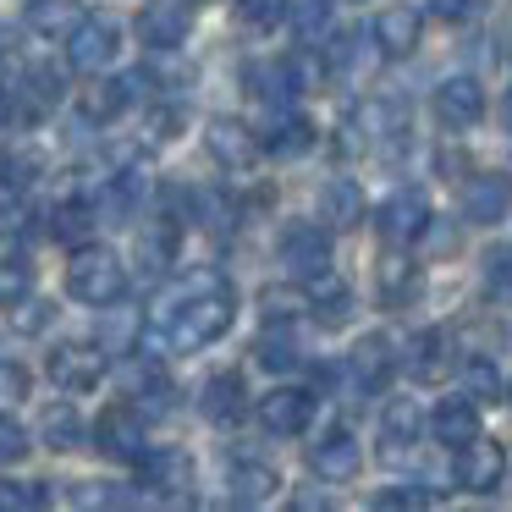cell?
Listing matches in <instances>:
<instances>
[{
    "instance_id": "277c9868",
    "label": "cell",
    "mask_w": 512,
    "mask_h": 512,
    "mask_svg": "<svg viewBox=\"0 0 512 512\" xmlns=\"http://www.w3.org/2000/svg\"><path fill=\"white\" fill-rule=\"evenodd\" d=\"M105 347H94V342H61L56 353L45 358V375H50V386L56 391H67V397H83V391H94L105 380Z\"/></svg>"
},
{
    "instance_id": "d6a6232c",
    "label": "cell",
    "mask_w": 512,
    "mask_h": 512,
    "mask_svg": "<svg viewBox=\"0 0 512 512\" xmlns=\"http://www.w3.org/2000/svg\"><path fill=\"white\" fill-rule=\"evenodd\" d=\"M419 435V408L413 402H391L386 408V457H402V446H413Z\"/></svg>"
},
{
    "instance_id": "ee69618b",
    "label": "cell",
    "mask_w": 512,
    "mask_h": 512,
    "mask_svg": "<svg viewBox=\"0 0 512 512\" xmlns=\"http://www.w3.org/2000/svg\"><path fill=\"white\" fill-rule=\"evenodd\" d=\"M485 287L490 292H512V248H496L485 259Z\"/></svg>"
},
{
    "instance_id": "ab89813d",
    "label": "cell",
    "mask_w": 512,
    "mask_h": 512,
    "mask_svg": "<svg viewBox=\"0 0 512 512\" xmlns=\"http://www.w3.org/2000/svg\"><path fill=\"white\" fill-rule=\"evenodd\" d=\"M12 309H17V314H12V325H17V331H23V336H34V331H45V325H50V320H56V309H50V303H45V298H17V303H12Z\"/></svg>"
},
{
    "instance_id": "ac0fdd59",
    "label": "cell",
    "mask_w": 512,
    "mask_h": 512,
    "mask_svg": "<svg viewBox=\"0 0 512 512\" xmlns=\"http://www.w3.org/2000/svg\"><path fill=\"white\" fill-rule=\"evenodd\" d=\"M391 369H397V353H391L386 336H364L353 347V358H347V375H353L358 391H380L391 380Z\"/></svg>"
},
{
    "instance_id": "d6986e66",
    "label": "cell",
    "mask_w": 512,
    "mask_h": 512,
    "mask_svg": "<svg viewBox=\"0 0 512 512\" xmlns=\"http://www.w3.org/2000/svg\"><path fill=\"white\" fill-rule=\"evenodd\" d=\"M127 105H133V78H100V83H89V89L78 94V116L94 122V127L116 122Z\"/></svg>"
},
{
    "instance_id": "5bb4252c",
    "label": "cell",
    "mask_w": 512,
    "mask_h": 512,
    "mask_svg": "<svg viewBox=\"0 0 512 512\" xmlns=\"http://www.w3.org/2000/svg\"><path fill=\"white\" fill-rule=\"evenodd\" d=\"M507 204H512V182L496 177V171H479V177L463 188V215L474 226H496L501 215H507Z\"/></svg>"
},
{
    "instance_id": "d4e9b609",
    "label": "cell",
    "mask_w": 512,
    "mask_h": 512,
    "mask_svg": "<svg viewBox=\"0 0 512 512\" xmlns=\"http://www.w3.org/2000/svg\"><path fill=\"white\" fill-rule=\"evenodd\" d=\"M39 441H45L50 452H72V446H83V413L72 408V402H50V408L39 413Z\"/></svg>"
},
{
    "instance_id": "5b68a950",
    "label": "cell",
    "mask_w": 512,
    "mask_h": 512,
    "mask_svg": "<svg viewBox=\"0 0 512 512\" xmlns=\"http://www.w3.org/2000/svg\"><path fill=\"white\" fill-rule=\"evenodd\" d=\"M61 45H67V61L78 72H105L122 56V23H111V17H78V28Z\"/></svg>"
},
{
    "instance_id": "9c48e42d",
    "label": "cell",
    "mask_w": 512,
    "mask_h": 512,
    "mask_svg": "<svg viewBox=\"0 0 512 512\" xmlns=\"http://www.w3.org/2000/svg\"><path fill=\"white\" fill-rule=\"evenodd\" d=\"M193 28V6L188 0H149L144 12H138V39L149 50H177Z\"/></svg>"
},
{
    "instance_id": "7a4b0ae2",
    "label": "cell",
    "mask_w": 512,
    "mask_h": 512,
    "mask_svg": "<svg viewBox=\"0 0 512 512\" xmlns=\"http://www.w3.org/2000/svg\"><path fill=\"white\" fill-rule=\"evenodd\" d=\"M67 292L83 303V309H111V303L127 298V265L100 243H83L67 265Z\"/></svg>"
},
{
    "instance_id": "52a82bcc",
    "label": "cell",
    "mask_w": 512,
    "mask_h": 512,
    "mask_svg": "<svg viewBox=\"0 0 512 512\" xmlns=\"http://www.w3.org/2000/svg\"><path fill=\"white\" fill-rule=\"evenodd\" d=\"M457 485L474 490V496H490V490L501 485V474H507V452H501L496 441H485V435H474V441L457 446V463H452Z\"/></svg>"
},
{
    "instance_id": "7dc6e473",
    "label": "cell",
    "mask_w": 512,
    "mask_h": 512,
    "mask_svg": "<svg viewBox=\"0 0 512 512\" xmlns=\"http://www.w3.org/2000/svg\"><path fill=\"white\" fill-rule=\"evenodd\" d=\"M6 116H12V105H6V89H0V122H6Z\"/></svg>"
},
{
    "instance_id": "7c38bea8",
    "label": "cell",
    "mask_w": 512,
    "mask_h": 512,
    "mask_svg": "<svg viewBox=\"0 0 512 512\" xmlns=\"http://www.w3.org/2000/svg\"><path fill=\"white\" fill-rule=\"evenodd\" d=\"M314 419V397L298 386H276L270 397H259V424L270 435H303Z\"/></svg>"
},
{
    "instance_id": "8992f818",
    "label": "cell",
    "mask_w": 512,
    "mask_h": 512,
    "mask_svg": "<svg viewBox=\"0 0 512 512\" xmlns=\"http://www.w3.org/2000/svg\"><path fill=\"white\" fill-rule=\"evenodd\" d=\"M281 265H287L292 281H314L331 270V232L325 226H287L281 232Z\"/></svg>"
},
{
    "instance_id": "cb8c5ba5",
    "label": "cell",
    "mask_w": 512,
    "mask_h": 512,
    "mask_svg": "<svg viewBox=\"0 0 512 512\" xmlns=\"http://www.w3.org/2000/svg\"><path fill=\"white\" fill-rule=\"evenodd\" d=\"M320 221L336 226V232H347V226L364 221V193H358L353 177H331L320 193Z\"/></svg>"
},
{
    "instance_id": "c3c4849f",
    "label": "cell",
    "mask_w": 512,
    "mask_h": 512,
    "mask_svg": "<svg viewBox=\"0 0 512 512\" xmlns=\"http://www.w3.org/2000/svg\"><path fill=\"white\" fill-rule=\"evenodd\" d=\"M507 122H512V89H507Z\"/></svg>"
},
{
    "instance_id": "7bdbcfd3",
    "label": "cell",
    "mask_w": 512,
    "mask_h": 512,
    "mask_svg": "<svg viewBox=\"0 0 512 512\" xmlns=\"http://www.w3.org/2000/svg\"><path fill=\"white\" fill-rule=\"evenodd\" d=\"M430 12L441 17V23H474V17L485 12V0H430Z\"/></svg>"
},
{
    "instance_id": "f1b7e54d",
    "label": "cell",
    "mask_w": 512,
    "mask_h": 512,
    "mask_svg": "<svg viewBox=\"0 0 512 512\" xmlns=\"http://www.w3.org/2000/svg\"><path fill=\"white\" fill-rule=\"evenodd\" d=\"M78 0H34L28 6V28H34L39 39H67L72 28H78Z\"/></svg>"
},
{
    "instance_id": "bcb514c9",
    "label": "cell",
    "mask_w": 512,
    "mask_h": 512,
    "mask_svg": "<svg viewBox=\"0 0 512 512\" xmlns=\"http://www.w3.org/2000/svg\"><path fill=\"white\" fill-rule=\"evenodd\" d=\"M419 490H380V496H375V507H419Z\"/></svg>"
},
{
    "instance_id": "e0dca14e",
    "label": "cell",
    "mask_w": 512,
    "mask_h": 512,
    "mask_svg": "<svg viewBox=\"0 0 512 512\" xmlns=\"http://www.w3.org/2000/svg\"><path fill=\"white\" fill-rule=\"evenodd\" d=\"M204 138H210V155L221 160V166H232V171H243V166L259 160V133H248V127L232 122V116H215Z\"/></svg>"
},
{
    "instance_id": "30bf717a",
    "label": "cell",
    "mask_w": 512,
    "mask_h": 512,
    "mask_svg": "<svg viewBox=\"0 0 512 512\" xmlns=\"http://www.w3.org/2000/svg\"><path fill=\"white\" fill-rule=\"evenodd\" d=\"M380 232L386 243H413V237L430 232V199L419 188H397L386 204H380Z\"/></svg>"
},
{
    "instance_id": "60d3db41",
    "label": "cell",
    "mask_w": 512,
    "mask_h": 512,
    "mask_svg": "<svg viewBox=\"0 0 512 512\" xmlns=\"http://www.w3.org/2000/svg\"><path fill=\"white\" fill-rule=\"evenodd\" d=\"M287 17L298 23V34H320L325 28V0H287Z\"/></svg>"
},
{
    "instance_id": "1f68e13d",
    "label": "cell",
    "mask_w": 512,
    "mask_h": 512,
    "mask_svg": "<svg viewBox=\"0 0 512 512\" xmlns=\"http://www.w3.org/2000/svg\"><path fill=\"white\" fill-rule=\"evenodd\" d=\"M94 215H100V210H94L89 199H67V204L56 210V226H50V232H56L61 243H89V232H94Z\"/></svg>"
},
{
    "instance_id": "8d00e7d4",
    "label": "cell",
    "mask_w": 512,
    "mask_h": 512,
    "mask_svg": "<svg viewBox=\"0 0 512 512\" xmlns=\"http://www.w3.org/2000/svg\"><path fill=\"white\" fill-rule=\"evenodd\" d=\"M413 287H419V270H413L408 259H386V265H380V292H386V303H402Z\"/></svg>"
},
{
    "instance_id": "4dcf8cb0",
    "label": "cell",
    "mask_w": 512,
    "mask_h": 512,
    "mask_svg": "<svg viewBox=\"0 0 512 512\" xmlns=\"http://www.w3.org/2000/svg\"><path fill=\"white\" fill-rule=\"evenodd\" d=\"M39 182V155L34 149H0V188L6 193H23Z\"/></svg>"
},
{
    "instance_id": "b9f144b4",
    "label": "cell",
    "mask_w": 512,
    "mask_h": 512,
    "mask_svg": "<svg viewBox=\"0 0 512 512\" xmlns=\"http://www.w3.org/2000/svg\"><path fill=\"white\" fill-rule=\"evenodd\" d=\"M23 397H28V369L0 358V408H12V402H23Z\"/></svg>"
},
{
    "instance_id": "2e32d148",
    "label": "cell",
    "mask_w": 512,
    "mask_h": 512,
    "mask_svg": "<svg viewBox=\"0 0 512 512\" xmlns=\"http://www.w3.org/2000/svg\"><path fill=\"white\" fill-rule=\"evenodd\" d=\"M419 34H424V17L413 6H386L375 17V50L380 56H413L419 50Z\"/></svg>"
},
{
    "instance_id": "ba28073f",
    "label": "cell",
    "mask_w": 512,
    "mask_h": 512,
    "mask_svg": "<svg viewBox=\"0 0 512 512\" xmlns=\"http://www.w3.org/2000/svg\"><path fill=\"white\" fill-rule=\"evenodd\" d=\"M133 468H138V485L155 490V496L182 501V496L193 490V457L182 452V446H166V452H144Z\"/></svg>"
},
{
    "instance_id": "83f0119b",
    "label": "cell",
    "mask_w": 512,
    "mask_h": 512,
    "mask_svg": "<svg viewBox=\"0 0 512 512\" xmlns=\"http://www.w3.org/2000/svg\"><path fill=\"white\" fill-rule=\"evenodd\" d=\"M309 309H314V320H320V325H342L347 314H353V292L325 270V276L309 281Z\"/></svg>"
},
{
    "instance_id": "484cf974",
    "label": "cell",
    "mask_w": 512,
    "mask_h": 512,
    "mask_svg": "<svg viewBox=\"0 0 512 512\" xmlns=\"http://www.w3.org/2000/svg\"><path fill=\"white\" fill-rule=\"evenodd\" d=\"M232 501H243V507H254V501H270L276 496V485H281V474L270 463H254V457H243V463L232 468Z\"/></svg>"
},
{
    "instance_id": "44dd1931",
    "label": "cell",
    "mask_w": 512,
    "mask_h": 512,
    "mask_svg": "<svg viewBox=\"0 0 512 512\" xmlns=\"http://www.w3.org/2000/svg\"><path fill=\"white\" fill-rule=\"evenodd\" d=\"M402 364H408V375L413 380H441L446 369H452V342H446V331H419L408 342V353H402Z\"/></svg>"
},
{
    "instance_id": "3957f363",
    "label": "cell",
    "mask_w": 512,
    "mask_h": 512,
    "mask_svg": "<svg viewBox=\"0 0 512 512\" xmlns=\"http://www.w3.org/2000/svg\"><path fill=\"white\" fill-rule=\"evenodd\" d=\"M94 446H100L111 463H138L149 452V430H144V413L133 402H111V408L94 419Z\"/></svg>"
},
{
    "instance_id": "836d02e7",
    "label": "cell",
    "mask_w": 512,
    "mask_h": 512,
    "mask_svg": "<svg viewBox=\"0 0 512 512\" xmlns=\"http://www.w3.org/2000/svg\"><path fill=\"white\" fill-rule=\"evenodd\" d=\"M463 386L474 402H496L501 397V369L490 364V358H468L463 364Z\"/></svg>"
},
{
    "instance_id": "9a60e30c",
    "label": "cell",
    "mask_w": 512,
    "mask_h": 512,
    "mask_svg": "<svg viewBox=\"0 0 512 512\" xmlns=\"http://www.w3.org/2000/svg\"><path fill=\"white\" fill-rule=\"evenodd\" d=\"M358 463H364V452H358V441L347 430H331V435H320V441L309 446V468L320 479H336V485H342V479H353Z\"/></svg>"
},
{
    "instance_id": "f35d334b",
    "label": "cell",
    "mask_w": 512,
    "mask_h": 512,
    "mask_svg": "<svg viewBox=\"0 0 512 512\" xmlns=\"http://www.w3.org/2000/svg\"><path fill=\"white\" fill-rule=\"evenodd\" d=\"M28 446H34V441H28L23 424H17L12 413H0V468H6V463H23Z\"/></svg>"
},
{
    "instance_id": "8fae6325",
    "label": "cell",
    "mask_w": 512,
    "mask_h": 512,
    "mask_svg": "<svg viewBox=\"0 0 512 512\" xmlns=\"http://www.w3.org/2000/svg\"><path fill=\"white\" fill-rule=\"evenodd\" d=\"M243 83L254 100H270V105H287L303 94V61H254V67H243Z\"/></svg>"
},
{
    "instance_id": "f6af8a7d",
    "label": "cell",
    "mask_w": 512,
    "mask_h": 512,
    "mask_svg": "<svg viewBox=\"0 0 512 512\" xmlns=\"http://www.w3.org/2000/svg\"><path fill=\"white\" fill-rule=\"evenodd\" d=\"M298 309H309V298H303V292H292V287L265 292V314H270V320H292Z\"/></svg>"
},
{
    "instance_id": "603a6c76",
    "label": "cell",
    "mask_w": 512,
    "mask_h": 512,
    "mask_svg": "<svg viewBox=\"0 0 512 512\" xmlns=\"http://www.w3.org/2000/svg\"><path fill=\"white\" fill-rule=\"evenodd\" d=\"M61 94H67L61 67H28L23 78H17V105H23L28 116H50L61 105Z\"/></svg>"
},
{
    "instance_id": "d590c367",
    "label": "cell",
    "mask_w": 512,
    "mask_h": 512,
    "mask_svg": "<svg viewBox=\"0 0 512 512\" xmlns=\"http://www.w3.org/2000/svg\"><path fill=\"white\" fill-rule=\"evenodd\" d=\"M28 292H34V270H28L23 259H0V309H12Z\"/></svg>"
},
{
    "instance_id": "e575fe53",
    "label": "cell",
    "mask_w": 512,
    "mask_h": 512,
    "mask_svg": "<svg viewBox=\"0 0 512 512\" xmlns=\"http://www.w3.org/2000/svg\"><path fill=\"white\" fill-rule=\"evenodd\" d=\"M50 490L45 485H28V479H0V512H34L45 507Z\"/></svg>"
},
{
    "instance_id": "f546056e",
    "label": "cell",
    "mask_w": 512,
    "mask_h": 512,
    "mask_svg": "<svg viewBox=\"0 0 512 512\" xmlns=\"http://www.w3.org/2000/svg\"><path fill=\"white\" fill-rule=\"evenodd\" d=\"M254 358L270 369V375H287V369H298V342L287 336V320H270V331L254 342Z\"/></svg>"
},
{
    "instance_id": "6da1fadb",
    "label": "cell",
    "mask_w": 512,
    "mask_h": 512,
    "mask_svg": "<svg viewBox=\"0 0 512 512\" xmlns=\"http://www.w3.org/2000/svg\"><path fill=\"white\" fill-rule=\"evenodd\" d=\"M237 320V298L215 270H199V276L177 281L166 298L149 309L144 320V347L155 358L166 353H199V347L221 342Z\"/></svg>"
},
{
    "instance_id": "681fc988",
    "label": "cell",
    "mask_w": 512,
    "mask_h": 512,
    "mask_svg": "<svg viewBox=\"0 0 512 512\" xmlns=\"http://www.w3.org/2000/svg\"><path fill=\"white\" fill-rule=\"evenodd\" d=\"M188 6H199V0H188Z\"/></svg>"
},
{
    "instance_id": "4fadbf2b",
    "label": "cell",
    "mask_w": 512,
    "mask_h": 512,
    "mask_svg": "<svg viewBox=\"0 0 512 512\" xmlns=\"http://www.w3.org/2000/svg\"><path fill=\"white\" fill-rule=\"evenodd\" d=\"M435 116L463 133V127H474L479 116H485V89H479L474 78H446L441 89H435Z\"/></svg>"
},
{
    "instance_id": "7402d4cb",
    "label": "cell",
    "mask_w": 512,
    "mask_h": 512,
    "mask_svg": "<svg viewBox=\"0 0 512 512\" xmlns=\"http://www.w3.org/2000/svg\"><path fill=\"white\" fill-rule=\"evenodd\" d=\"M204 419L210 424H237L248 413V397H243V375H232V369H226V375H210L204 380Z\"/></svg>"
},
{
    "instance_id": "4316f807",
    "label": "cell",
    "mask_w": 512,
    "mask_h": 512,
    "mask_svg": "<svg viewBox=\"0 0 512 512\" xmlns=\"http://www.w3.org/2000/svg\"><path fill=\"white\" fill-rule=\"evenodd\" d=\"M259 149H270V155H281V160L309 155V149H314V127L303 122V116H276L270 133H259Z\"/></svg>"
},
{
    "instance_id": "74e56055",
    "label": "cell",
    "mask_w": 512,
    "mask_h": 512,
    "mask_svg": "<svg viewBox=\"0 0 512 512\" xmlns=\"http://www.w3.org/2000/svg\"><path fill=\"white\" fill-rule=\"evenodd\" d=\"M237 23H243V28H276V23H287V0H237Z\"/></svg>"
},
{
    "instance_id": "ffe728a7",
    "label": "cell",
    "mask_w": 512,
    "mask_h": 512,
    "mask_svg": "<svg viewBox=\"0 0 512 512\" xmlns=\"http://www.w3.org/2000/svg\"><path fill=\"white\" fill-rule=\"evenodd\" d=\"M430 435L441 446H452V452L463 441H474V435H479V402L474 397H446L441 408L430 413Z\"/></svg>"
}]
</instances>
